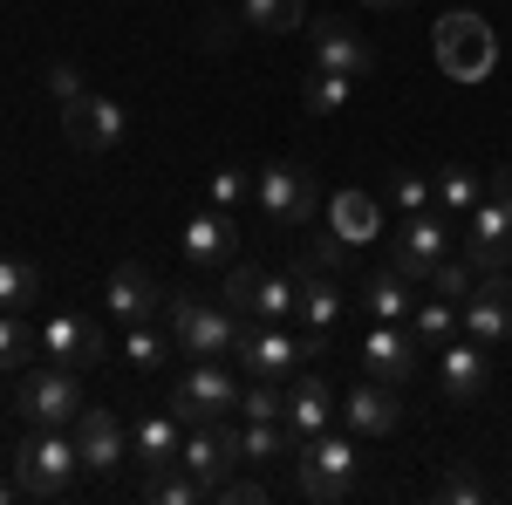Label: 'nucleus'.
<instances>
[{
  "label": "nucleus",
  "mask_w": 512,
  "mask_h": 505,
  "mask_svg": "<svg viewBox=\"0 0 512 505\" xmlns=\"http://www.w3.org/2000/svg\"><path fill=\"white\" fill-rule=\"evenodd\" d=\"M431 55L451 82H485L499 69V35H492L485 14L451 7V14H437V28H431Z\"/></svg>",
  "instance_id": "obj_1"
},
{
  "label": "nucleus",
  "mask_w": 512,
  "mask_h": 505,
  "mask_svg": "<svg viewBox=\"0 0 512 505\" xmlns=\"http://www.w3.org/2000/svg\"><path fill=\"white\" fill-rule=\"evenodd\" d=\"M14 485L28 492V499H62L69 485H76L82 471V451H76V430H35L28 424V437L14 444Z\"/></svg>",
  "instance_id": "obj_2"
},
{
  "label": "nucleus",
  "mask_w": 512,
  "mask_h": 505,
  "mask_svg": "<svg viewBox=\"0 0 512 505\" xmlns=\"http://www.w3.org/2000/svg\"><path fill=\"white\" fill-rule=\"evenodd\" d=\"M465 260L478 273L512 267V171H492L485 178V198L465 212Z\"/></svg>",
  "instance_id": "obj_3"
},
{
  "label": "nucleus",
  "mask_w": 512,
  "mask_h": 505,
  "mask_svg": "<svg viewBox=\"0 0 512 505\" xmlns=\"http://www.w3.org/2000/svg\"><path fill=\"white\" fill-rule=\"evenodd\" d=\"M164 314H171V342L192 362H226L239 349V328H246L226 301H185V294H171Z\"/></svg>",
  "instance_id": "obj_4"
},
{
  "label": "nucleus",
  "mask_w": 512,
  "mask_h": 505,
  "mask_svg": "<svg viewBox=\"0 0 512 505\" xmlns=\"http://www.w3.org/2000/svg\"><path fill=\"white\" fill-rule=\"evenodd\" d=\"M14 410H21V424H35V430H76V417H82L76 369H62V362H48V369H21V383H14Z\"/></svg>",
  "instance_id": "obj_5"
},
{
  "label": "nucleus",
  "mask_w": 512,
  "mask_h": 505,
  "mask_svg": "<svg viewBox=\"0 0 512 505\" xmlns=\"http://www.w3.org/2000/svg\"><path fill=\"white\" fill-rule=\"evenodd\" d=\"M349 485H355V444L349 437L321 430V437H308V444L294 451V492H301L308 505L349 499Z\"/></svg>",
  "instance_id": "obj_6"
},
{
  "label": "nucleus",
  "mask_w": 512,
  "mask_h": 505,
  "mask_svg": "<svg viewBox=\"0 0 512 505\" xmlns=\"http://www.w3.org/2000/svg\"><path fill=\"white\" fill-rule=\"evenodd\" d=\"M253 198H260L274 233H301V226H315V212H321V185L308 164H267L253 178Z\"/></svg>",
  "instance_id": "obj_7"
},
{
  "label": "nucleus",
  "mask_w": 512,
  "mask_h": 505,
  "mask_svg": "<svg viewBox=\"0 0 512 505\" xmlns=\"http://www.w3.org/2000/svg\"><path fill=\"white\" fill-rule=\"evenodd\" d=\"M226 410H239V376L226 362H192L178 383H171V417L192 430V424H219Z\"/></svg>",
  "instance_id": "obj_8"
},
{
  "label": "nucleus",
  "mask_w": 512,
  "mask_h": 505,
  "mask_svg": "<svg viewBox=\"0 0 512 505\" xmlns=\"http://www.w3.org/2000/svg\"><path fill=\"white\" fill-rule=\"evenodd\" d=\"M62 130H69V144L76 151H117L123 137H130V110H123L117 96H76V103H62Z\"/></svg>",
  "instance_id": "obj_9"
},
{
  "label": "nucleus",
  "mask_w": 512,
  "mask_h": 505,
  "mask_svg": "<svg viewBox=\"0 0 512 505\" xmlns=\"http://www.w3.org/2000/svg\"><path fill=\"white\" fill-rule=\"evenodd\" d=\"M444 253H451V219L444 212H403V233L390 239V267L403 280H431Z\"/></svg>",
  "instance_id": "obj_10"
},
{
  "label": "nucleus",
  "mask_w": 512,
  "mask_h": 505,
  "mask_svg": "<svg viewBox=\"0 0 512 505\" xmlns=\"http://www.w3.org/2000/svg\"><path fill=\"white\" fill-rule=\"evenodd\" d=\"M294 287H301V342H308V362L328 355V335H335V321H342V287H335V273L328 267H308V260H294Z\"/></svg>",
  "instance_id": "obj_11"
},
{
  "label": "nucleus",
  "mask_w": 512,
  "mask_h": 505,
  "mask_svg": "<svg viewBox=\"0 0 512 505\" xmlns=\"http://www.w3.org/2000/svg\"><path fill=\"white\" fill-rule=\"evenodd\" d=\"M233 355L246 376H294V362H308V342H294L287 321H246Z\"/></svg>",
  "instance_id": "obj_12"
},
{
  "label": "nucleus",
  "mask_w": 512,
  "mask_h": 505,
  "mask_svg": "<svg viewBox=\"0 0 512 505\" xmlns=\"http://www.w3.org/2000/svg\"><path fill=\"white\" fill-rule=\"evenodd\" d=\"M458 328H465L472 342H485V349L512 342V267H506V273H485V280H478L472 301L458 308Z\"/></svg>",
  "instance_id": "obj_13"
},
{
  "label": "nucleus",
  "mask_w": 512,
  "mask_h": 505,
  "mask_svg": "<svg viewBox=\"0 0 512 505\" xmlns=\"http://www.w3.org/2000/svg\"><path fill=\"white\" fill-rule=\"evenodd\" d=\"M178 465H185L198 485L212 492V485H219V478H226L233 465H246V458H239V424H192V430H185V451H178Z\"/></svg>",
  "instance_id": "obj_14"
},
{
  "label": "nucleus",
  "mask_w": 512,
  "mask_h": 505,
  "mask_svg": "<svg viewBox=\"0 0 512 505\" xmlns=\"http://www.w3.org/2000/svg\"><path fill=\"white\" fill-rule=\"evenodd\" d=\"M76 451H82V471H117L123 458H130V430H123V417L103 410V403H82Z\"/></svg>",
  "instance_id": "obj_15"
},
{
  "label": "nucleus",
  "mask_w": 512,
  "mask_h": 505,
  "mask_svg": "<svg viewBox=\"0 0 512 505\" xmlns=\"http://www.w3.org/2000/svg\"><path fill=\"white\" fill-rule=\"evenodd\" d=\"M41 355L48 362H62V369H96L110 342H103V328L89 321V314H55L48 328H41Z\"/></svg>",
  "instance_id": "obj_16"
},
{
  "label": "nucleus",
  "mask_w": 512,
  "mask_h": 505,
  "mask_svg": "<svg viewBox=\"0 0 512 505\" xmlns=\"http://www.w3.org/2000/svg\"><path fill=\"white\" fill-rule=\"evenodd\" d=\"M362 369H369V376H383V383H410V376H417V335H410V328H403V321H376V328H369V335H362Z\"/></svg>",
  "instance_id": "obj_17"
},
{
  "label": "nucleus",
  "mask_w": 512,
  "mask_h": 505,
  "mask_svg": "<svg viewBox=\"0 0 512 505\" xmlns=\"http://www.w3.org/2000/svg\"><path fill=\"white\" fill-rule=\"evenodd\" d=\"M437 383H444L451 403H478V396L492 389V355H485V342H472V335L458 342V335H451L444 355H437Z\"/></svg>",
  "instance_id": "obj_18"
},
{
  "label": "nucleus",
  "mask_w": 512,
  "mask_h": 505,
  "mask_svg": "<svg viewBox=\"0 0 512 505\" xmlns=\"http://www.w3.org/2000/svg\"><path fill=\"white\" fill-rule=\"evenodd\" d=\"M103 308L117 314V321H151V314L164 308V287L151 267H110V280H103Z\"/></svg>",
  "instance_id": "obj_19"
},
{
  "label": "nucleus",
  "mask_w": 512,
  "mask_h": 505,
  "mask_svg": "<svg viewBox=\"0 0 512 505\" xmlns=\"http://www.w3.org/2000/svg\"><path fill=\"white\" fill-rule=\"evenodd\" d=\"M342 417H349V430H362V437H390L396 424H403V389L396 383H355L349 396H342Z\"/></svg>",
  "instance_id": "obj_20"
},
{
  "label": "nucleus",
  "mask_w": 512,
  "mask_h": 505,
  "mask_svg": "<svg viewBox=\"0 0 512 505\" xmlns=\"http://www.w3.org/2000/svg\"><path fill=\"white\" fill-rule=\"evenodd\" d=\"M185 260H198V267H226V260H239V219L233 212H219V205L192 212V219H185Z\"/></svg>",
  "instance_id": "obj_21"
},
{
  "label": "nucleus",
  "mask_w": 512,
  "mask_h": 505,
  "mask_svg": "<svg viewBox=\"0 0 512 505\" xmlns=\"http://www.w3.org/2000/svg\"><path fill=\"white\" fill-rule=\"evenodd\" d=\"M308 41H315V69H335V76H349V82L376 69L369 41L355 35L349 21H315V28H308Z\"/></svg>",
  "instance_id": "obj_22"
},
{
  "label": "nucleus",
  "mask_w": 512,
  "mask_h": 505,
  "mask_svg": "<svg viewBox=\"0 0 512 505\" xmlns=\"http://www.w3.org/2000/svg\"><path fill=\"white\" fill-rule=\"evenodd\" d=\"M178 451H185V424H178L171 410H158V417H144V424L130 430V458H137L144 478L171 471V465H178Z\"/></svg>",
  "instance_id": "obj_23"
},
{
  "label": "nucleus",
  "mask_w": 512,
  "mask_h": 505,
  "mask_svg": "<svg viewBox=\"0 0 512 505\" xmlns=\"http://www.w3.org/2000/svg\"><path fill=\"white\" fill-rule=\"evenodd\" d=\"M328 424H335V389L321 383V376H301L294 396H287V430H294V444L321 437Z\"/></svg>",
  "instance_id": "obj_24"
},
{
  "label": "nucleus",
  "mask_w": 512,
  "mask_h": 505,
  "mask_svg": "<svg viewBox=\"0 0 512 505\" xmlns=\"http://www.w3.org/2000/svg\"><path fill=\"white\" fill-rule=\"evenodd\" d=\"M328 233L349 239V246H369V239L383 233V205L369 192H335L328 198Z\"/></svg>",
  "instance_id": "obj_25"
},
{
  "label": "nucleus",
  "mask_w": 512,
  "mask_h": 505,
  "mask_svg": "<svg viewBox=\"0 0 512 505\" xmlns=\"http://www.w3.org/2000/svg\"><path fill=\"white\" fill-rule=\"evenodd\" d=\"M362 308H369V321H410L417 294H410V280H403L396 267H383V273L362 280Z\"/></svg>",
  "instance_id": "obj_26"
},
{
  "label": "nucleus",
  "mask_w": 512,
  "mask_h": 505,
  "mask_svg": "<svg viewBox=\"0 0 512 505\" xmlns=\"http://www.w3.org/2000/svg\"><path fill=\"white\" fill-rule=\"evenodd\" d=\"M478 198H485V185H478V178L465 171V164H444V171L431 178V205L444 212V219H465V212H472Z\"/></svg>",
  "instance_id": "obj_27"
},
{
  "label": "nucleus",
  "mask_w": 512,
  "mask_h": 505,
  "mask_svg": "<svg viewBox=\"0 0 512 505\" xmlns=\"http://www.w3.org/2000/svg\"><path fill=\"white\" fill-rule=\"evenodd\" d=\"M294 308H301V287H294V273H260L246 321H294Z\"/></svg>",
  "instance_id": "obj_28"
},
{
  "label": "nucleus",
  "mask_w": 512,
  "mask_h": 505,
  "mask_svg": "<svg viewBox=\"0 0 512 505\" xmlns=\"http://www.w3.org/2000/svg\"><path fill=\"white\" fill-rule=\"evenodd\" d=\"M349 89L355 82L349 76H335V69H308V82H301V110H308V117H342V110H349Z\"/></svg>",
  "instance_id": "obj_29"
},
{
  "label": "nucleus",
  "mask_w": 512,
  "mask_h": 505,
  "mask_svg": "<svg viewBox=\"0 0 512 505\" xmlns=\"http://www.w3.org/2000/svg\"><path fill=\"white\" fill-rule=\"evenodd\" d=\"M294 430L287 424H239V458L246 465H274V458H294Z\"/></svg>",
  "instance_id": "obj_30"
},
{
  "label": "nucleus",
  "mask_w": 512,
  "mask_h": 505,
  "mask_svg": "<svg viewBox=\"0 0 512 505\" xmlns=\"http://www.w3.org/2000/svg\"><path fill=\"white\" fill-rule=\"evenodd\" d=\"M239 14H246V28H260V35H294V28L308 21V0H239Z\"/></svg>",
  "instance_id": "obj_31"
},
{
  "label": "nucleus",
  "mask_w": 512,
  "mask_h": 505,
  "mask_svg": "<svg viewBox=\"0 0 512 505\" xmlns=\"http://www.w3.org/2000/svg\"><path fill=\"white\" fill-rule=\"evenodd\" d=\"M410 335H417V349H444L451 335H458V301H424V308H410Z\"/></svg>",
  "instance_id": "obj_32"
},
{
  "label": "nucleus",
  "mask_w": 512,
  "mask_h": 505,
  "mask_svg": "<svg viewBox=\"0 0 512 505\" xmlns=\"http://www.w3.org/2000/svg\"><path fill=\"white\" fill-rule=\"evenodd\" d=\"M28 355H41V335L21 321V308H0V369H28Z\"/></svg>",
  "instance_id": "obj_33"
},
{
  "label": "nucleus",
  "mask_w": 512,
  "mask_h": 505,
  "mask_svg": "<svg viewBox=\"0 0 512 505\" xmlns=\"http://www.w3.org/2000/svg\"><path fill=\"white\" fill-rule=\"evenodd\" d=\"M239 417L246 424H287V396L274 389V376H253L239 389Z\"/></svg>",
  "instance_id": "obj_34"
},
{
  "label": "nucleus",
  "mask_w": 512,
  "mask_h": 505,
  "mask_svg": "<svg viewBox=\"0 0 512 505\" xmlns=\"http://www.w3.org/2000/svg\"><path fill=\"white\" fill-rule=\"evenodd\" d=\"M35 294H41V267H35V260L0 253V308H28Z\"/></svg>",
  "instance_id": "obj_35"
},
{
  "label": "nucleus",
  "mask_w": 512,
  "mask_h": 505,
  "mask_svg": "<svg viewBox=\"0 0 512 505\" xmlns=\"http://www.w3.org/2000/svg\"><path fill=\"white\" fill-rule=\"evenodd\" d=\"M144 499H158V505H198V499H212V492H205L185 465H171V471H158V478H144Z\"/></svg>",
  "instance_id": "obj_36"
},
{
  "label": "nucleus",
  "mask_w": 512,
  "mask_h": 505,
  "mask_svg": "<svg viewBox=\"0 0 512 505\" xmlns=\"http://www.w3.org/2000/svg\"><path fill=\"white\" fill-rule=\"evenodd\" d=\"M472 287H478V267H472V260H451V253H444V260L431 267V294L458 301V308L472 301Z\"/></svg>",
  "instance_id": "obj_37"
},
{
  "label": "nucleus",
  "mask_w": 512,
  "mask_h": 505,
  "mask_svg": "<svg viewBox=\"0 0 512 505\" xmlns=\"http://www.w3.org/2000/svg\"><path fill=\"white\" fill-rule=\"evenodd\" d=\"M260 273L267 267H253V260H226V287H219V301L246 321V308H253V287H260Z\"/></svg>",
  "instance_id": "obj_38"
},
{
  "label": "nucleus",
  "mask_w": 512,
  "mask_h": 505,
  "mask_svg": "<svg viewBox=\"0 0 512 505\" xmlns=\"http://www.w3.org/2000/svg\"><path fill=\"white\" fill-rule=\"evenodd\" d=\"M437 499H451V505H478V499H492V485H485L472 465H451L444 478H437Z\"/></svg>",
  "instance_id": "obj_39"
},
{
  "label": "nucleus",
  "mask_w": 512,
  "mask_h": 505,
  "mask_svg": "<svg viewBox=\"0 0 512 505\" xmlns=\"http://www.w3.org/2000/svg\"><path fill=\"white\" fill-rule=\"evenodd\" d=\"M123 349H130V362H137V369H158L164 355H171V349H164V335L151 328V321H130V342H123Z\"/></svg>",
  "instance_id": "obj_40"
},
{
  "label": "nucleus",
  "mask_w": 512,
  "mask_h": 505,
  "mask_svg": "<svg viewBox=\"0 0 512 505\" xmlns=\"http://www.w3.org/2000/svg\"><path fill=\"white\" fill-rule=\"evenodd\" d=\"M205 192H212V205H219V212H233L239 198L253 192V178H246V171H212V178H205Z\"/></svg>",
  "instance_id": "obj_41"
},
{
  "label": "nucleus",
  "mask_w": 512,
  "mask_h": 505,
  "mask_svg": "<svg viewBox=\"0 0 512 505\" xmlns=\"http://www.w3.org/2000/svg\"><path fill=\"white\" fill-rule=\"evenodd\" d=\"M212 499H219V505H267V485H260V478H233V471H226V478L212 485Z\"/></svg>",
  "instance_id": "obj_42"
},
{
  "label": "nucleus",
  "mask_w": 512,
  "mask_h": 505,
  "mask_svg": "<svg viewBox=\"0 0 512 505\" xmlns=\"http://www.w3.org/2000/svg\"><path fill=\"white\" fill-rule=\"evenodd\" d=\"M390 192H396V205H403V212H431V178H417V171H396Z\"/></svg>",
  "instance_id": "obj_43"
},
{
  "label": "nucleus",
  "mask_w": 512,
  "mask_h": 505,
  "mask_svg": "<svg viewBox=\"0 0 512 505\" xmlns=\"http://www.w3.org/2000/svg\"><path fill=\"white\" fill-rule=\"evenodd\" d=\"M48 96H55V103H76V96H89V82H82L76 62H55V69H48Z\"/></svg>",
  "instance_id": "obj_44"
},
{
  "label": "nucleus",
  "mask_w": 512,
  "mask_h": 505,
  "mask_svg": "<svg viewBox=\"0 0 512 505\" xmlns=\"http://www.w3.org/2000/svg\"><path fill=\"white\" fill-rule=\"evenodd\" d=\"M349 253H355L349 239H335V233H315V246H308L301 260H308V267H328V273H335V267H342V260H349Z\"/></svg>",
  "instance_id": "obj_45"
},
{
  "label": "nucleus",
  "mask_w": 512,
  "mask_h": 505,
  "mask_svg": "<svg viewBox=\"0 0 512 505\" xmlns=\"http://www.w3.org/2000/svg\"><path fill=\"white\" fill-rule=\"evenodd\" d=\"M369 7H403V0H369Z\"/></svg>",
  "instance_id": "obj_46"
}]
</instances>
